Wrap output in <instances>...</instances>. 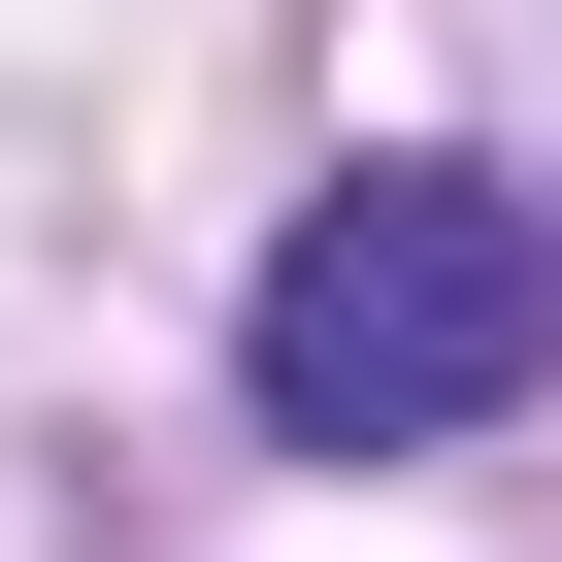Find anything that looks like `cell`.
<instances>
[{"mask_svg": "<svg viewBox=\"0 0 562 562\" xmlns=\"http://www.w3.org/2000/svg\"><path fill=\"white\" fill-rule=\"evenodd\" d=\"M232 364H265L299 463H430V430L562 397V199H496V166H331L299 232H265Z\"/></svg>", "mask_w": 562, "mask_h": 562, "instance_id": "6da1fadb", "label": "cell"}]
</instances>
